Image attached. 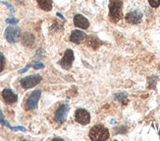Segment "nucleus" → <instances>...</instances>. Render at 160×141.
I'll return each mask as SVG.
<instances>
[{"instance_id": "f257e3e1", "label": "nucleus", "mask_w": 160, "mask_h": 141, "mask_svg": "<svg viewBox=\"0 0 160 141\" xmlns=\"http://www.w3.org/2000/svg\"><path fill=\"white\" fill-rule=\"evenodd\" d=\"M109 17L114 23L119 22L122 18V1L121 0H111L109 5Z\"/></svg>"}, {"instance_id": "f03ea898", "label": "nucleus", "mask_w": 160, "mask_h": 141, "mask_svg": "<svg viewBox=\"0 0 160 141\" xmlns=\"http://www.w3.org/2000/svg\"><path fill=\"white\" fill-rule=\"evenodd\" d=\"M89 138L92 140H107L109 138V131L103 125H94L89 130Z\"/></svg>"}, {"instance_id": "7ed1b4c3", "label": "nucleus", "mask_w": 160, "mask_h": 141, "mask_svg": "<svg viewBox=\"0 0 160 141\" xmlns=\"http://www.w3.org/2000/svg\"><path fill=\"white\" fill-rule=\"evenodd\" d=\"M4 35L8 42H10V43H16L21 38V30L18 27L10 26L5 30Z\"/></svg>"}, {"instance_id": "20e7f679", "label": "nucleus", "mask_w": 160, "mask_h": 141, "mask_svg": "<svg viewBox=\"0 0 160 141\" xmlns=\"http://www.w3.org/2000/svg\"><path fill=\"white\" fill-rule=\"evenodd\" d=\"M41 80H42L41 75H29V76L23 77L20 82H21V85H22L23 88L29 89V88L36 86L37 84H38L41 81Z\"/></svg>"}, {"instance_id": "39448f33", "label": "nucleus", "mask_w": 160, "mask_h": 141, "mask_svg": "<svg viewBox=\"0 0 160 141\" xmlns=\"http://www.w3.org/2000/svg\"><path fill=\"white\" fill-rule=\"evenodd\" d=\"M69 112V107L66 104H61L55 111V121L58 124H62L67 119V115Z\"/></svg>"}, {"instance_id": "423d86ee", "label": "nucleus", "mask_w": 160, "mask_h": 141, "mask_svg": "<svg viewBox=\"0 0 160 141\" xmlns=\"http://www.w3.org/2000/svg\"><path fill=\"white\" fill-rule=\"evenodd\" d=\"M40 95H41V91L40 90H36V91H33V92L29 96V98L27 99V103H26V106H27L28 110H34V109H37L38 100H39V98H40Z\"/></svg>"}, {"instance_id": "0eeeda50", "label": "nucleus", "mask_w": 160, "mask_h": 141, "mask_svg": "<svg viewBox=\"0 0 160 141\" xmlns=\"http://www.w3.org/2000/svg\"><path fill=\"white\" fill-rule=\"evenodd\" d=\"M74 59H75V56H74V52L71 50V49H68V50H66L63 58H62L59 62L60 66L65 69V70H68L70 69L73 62H74Z\"/></svg>"}, {"instance_id": "6e6552de", "label": "nucleus", "mask_w": 160, "mask_h": 141, "mask_svg": "<svg viewBox=\"0 0 160 141\" xmlns=\"http://www.w3.org/2000/svg\"><path fill=\"white\" fill-rule=\"evenodd\" d=\"M75 119L79 124L85 125L90 122V115L85 109H78L75 113Z\"/></svg>"}, {"instance_id": "1a4fd4ad", "label": "nucleus", "mask_w": 160, "mask_h": 141, "mask_svg": "<svg viewBox=\"0 0 160 141\" xmlns=\"http://www.w3.org/2000/svg\"><path fill=\"white\" fill-rule=\"evenodd\" d=\"M126 21L129 24H134L137 25L138 23H141V21L142 19V13L140 10H132L126 14Z\"/></svg>"}, {"instance_id": "9d476101", "label": "nucleus", "mask_w": 160, "mask_h": 141, "mask_svg": "<svg viewBox=\"0 0 160 141\" xmlns=\"http://www.w3.org/2000/svg\"><path fill=\"white\" fill-rule=\"evenodd\" d=\"M2 97L7 104H14L18 100L17 94H15V92H13V91L9 88H5L2 91Z\"/></svg>"}, {"instance_id": "9b49d317", "label": "nucleus", "mask_w": 160, "mask_h": 141, "mask_svg": "<svg viewBox=\"0 0 160 141\" xmlns=\"http://www.w3.org/2000/svg\"><path fill=\"white\" fill-rule=\"evenodd\" d=\"M87 38V34L83 32H81V31H73L71 36H70V39L72 42H74V43H82V42L85 40Z\"/></svg>"}, {"instance_id": "f8f14e48", "label": "nucleus", "mask_w": 160, "mask_h": 141, "mask_svg": "<svg viewBox=\"0 0 160 141\" xmlns=\"http://www.w3.org/2000/svg\"><path fill=\"white\" fill-rule=\"evenodd\" d=\"M74 24L76 27H81V29H83V30H87L89 27L88 21L82 15H76L74 17Z\"/></svg>"}, {"instance_id": "ddd939ff", "label": "nucleus", "mask_w": 160, "mask_h": 141, "mask_svg": "<svg viewBox=\"0 0 160 141\" xmlns=\"http://www.w3.org/2000/svg\"><path fill=\"white\" fill-rule=\"evenodd\" d=\"M22 41H23L24 45L32 47L34 44V36H33V34L31 33V32L24 33L23 37H22Z\"/></svg>"}, {"instance_id": "4468645a", "label": "nucleus", "mask_w": 160, "mask_h": 141, "mask_svg": "<svg viewBox=\"0 0 160 141\" xmlns=\"http://www.w3.org/2000/svg\"><path fill=\"white\" fill-rule=\"evenodd\" d=\"M38 4L40 9L50 11L52 9V0H38Z\"/></svg>"}, {"instance_id": "2eb2a0df", "label": "nucleus", "mask_w": 160, "mask_h": 141, "mask_svg": "<svg viewBox=\"0 0 160 141\" xmlns=\"http://www.w3.org/2000/svg\"><path fill=\"white\" fill-rule=\"evenodd\" d=\"M88 45L90 46V47L96 48V47H98V45H99V41L97 40V38L89 37V38L88 39Z\"/></svg>"}, {"instance_id": "dca6fc26", "label": "nucleus", "mask_w": 160, "mask_h": 141, "mask_svg": "<svg viewBox=\"0 0 160 141\" xmlns=\"http://www.w3.org/2000/svg\"><path fill=\"white\" fill-rule=\"evenodd\" d=\"M4 66H5V59H4L3 54L0 52V72H2L3 70Z\"/></svg>"}, {"instance_id": "f3484780", "label": "nucleus", "mask_w": 160, "mask_h": 141, "mask_svg": "<svg viewBox=\"0 0 160 141\" xmlns=\"http://www.w3.org/2000/svg\"><path fill=\"white\" fill-rule=\"evenodd\" d=\"M148 3L150 4L151 7H153V8H157V7L160 5V0H148Z\"/></svg>"}, {"instance_id": "a211bd4d", "label": "nucleus", "mask_w": 160, "mask_h": 141, "mask_svg": "<svg viewBox=\"0 0 160 141\" xmlns=\"http://www.w3.org/2000/svg\"><path fill=\"white\" fill-rule=\"evenodd\" d=\"M6 22L7 23H10V24H17L18 23V20H16V19H7Z\"/></svg>"}, {"instance_id": "6ab92c4d", "label": "nucleus", "mask_w": 160, "mask_h": 141, "mask_svg": "<svg viewBox=\"0 0 160 141\" xmlns=\"http://www.w3.org/2000/svg\"><path fill=\"white\" fill-rule=\"evenodd\" d=\"M34 69H41V68H43V65L41 64V63H37L36 65L33 66Z\"/></svg>"}, {"instance_id": "aec40b11", "label": "nucleus", "mask_w": 160, "mask_h": 141, "mask_svg": "<svg viewBox=\"0 0 160 141\" xmlns=\"http://www.w3.org/2000/svg\"><path fill=\"white\" fill-rule=\"evenodd\" d=\"M2 121H3V114H2L1 110H0V122H2Z\"/></svg>"}]
</instances>
